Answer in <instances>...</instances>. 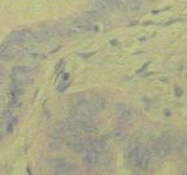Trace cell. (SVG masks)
Returning <instances> with one entry per match:
<instances>
[{
  "mask_svg": "<svg viewBox=\"0 0 187 175\" xmlns=\"http://www.w3.org/2000/svg\"><path fill=\"white\" fill-rule=\"evenodd\" d=\"M17 123H18V118L17 117H11L9 118V122H8V126H7V134H12L13 132V130H14V127L17 126Z\"/></svg>",
  "mask_w": 187,
  "mask_h": 175,
  "instance_id": "16",
  "label": "cell"
},
{
  "mask_svg": "<svg viewBox=\"0 0 187 175\" xmlns=\"http://www.w3.org/2000/svg\"><path fill=\"white\" fill-rule=\"evenodd\" d=\"M77 171V166L74 164H69V162H61L56 166V174L57 175H65V174H71V172Z\"/></svg>",
  "mask_w": 187,
  "mask_h": 175,
  "instance_id": "10",
  "label": "cell"
},
{
  "mask_svg": "<svg viewBox=\"0 0 187 175\" xmlns=\"http://www.w3.org/2000/svg\"><path fill=\"white\" fill-rule=\"evenodd\" d=\"M107 3L111 5L112 9H114V8H117V7H118V0H107Z\"/></svg>",
  "mask_w": 187,
  "mask_h": 175,
  "instance_id": "20",
  "label": "cell"
},
{
  "mask_svg": "<svg viewBox=\"0 0 187 175\" xmlns=\"http://www.w3.org/2000/svg\"><path fill=\"white\" fill-rule=\"evenodd\" d=\"M68 78H69V74H64V82L68 81Z\"/></svg>",
  "mask_w": 187,
  "mask_h": 175,
  "instance_id": "26",
  "label": "cell"
},
{
  "mask_svg": "<svg viewBox=\"0 0 187 175\" xmlns=\"http://www.w3.org/2000/svg\"><path fill=\"white\" fill-rule=\"evenodd\" d=\"M95 9H96L98 12H100L103 16L112 12V8H111V5L107 3V0H99V1H96V3H95Z\"/></svg>",
  "mask_w": 187,
  "mask_h": 175,
  "instance_id": "12",
  "label": "cell"
},
{
  "mask_svg": "<svg viewBox=\"0 0 187 175\" xmlns=\"http://www.w3.org/2000/svg\"><path fill=\"white\" fill-rule=\"evenodd\" d=\"M35 69L30 68V66H25V65H16L12 69V73L17 74V75H30Z\"/></svg>",
  "mask_w": 187,
  "mask_h": 175,
  "instance_id": "11",
  "label": "cell"
},
{
  "mask_svg": "<svg viewBox=\"0 0 187 175\" xmlns=\"http://www.w3.org/2000/svg\"><path fill=\"white\" fill-rule=\"evenodd\" d=\"M174 91H176V95H177V96H181L182 93H183V92H182V90H181L179 87H176V88H174Z\"/></svg>",
  "mask_w": 187,
  "mask_h": 175,
  "instance_id": "23",
  "label": "cell"
},
{
  "mask_svg": "<svg viewBox=\"0 0 187 175\" xmlns=\"http://www.w3.org/2000/svg\"><path fill=\"white\" fill-rule=\"evenodd\" d=\"M181 175H187V166L184 167L183 170H182V172H181Z\"/></svg>",
  "mask_w": 187,
  "mask_h": 175,
  "instance_id": "25",
  "label": "cell"
},
{
  "mask_svg": "<svg viewBox=\"0 0 187 175\" xmlns=\"http://www.w3.org/2000/svg\"><path fill=\"white\" fill-rule=\"evenodd\" d=\"M68 87H69V83H68V82H65V85H64V86L59 87V92H64V91H65Z\"/></svg>",
  "mask_w": 187,
  "mask_h": 175,
  "instance_id": "22",
  "label": "cell"
},
{
  "mask_svg": "<svg viewBox=\"0 0 187 175\" xmlns=\"http://www.w3.org/2000/svg\"><path fill=\"white\" fill-rule=\"evenodd\" d=\"M66 145L70 149H73L74 152L81 153L83 150L82 145V136H75V135H69L66 138Z\"/></svg>",
  "mask_w": 187,
  "mask_h": 175,
  "instance_id": "5",
  "label": "cell"
},
{
  "mask_svg": "<svg viewBox=\"0 0 187 175\" xmlns=\"http://www.w3.org/2000/svg\"><path fill=\"white\" fill-rule=\"evenodd\" d=\"M25 93L23 87H16V88H11L9 91V97H20Z\"/></svg>",
  "mask_w": 187,
  "mask_h": 175,
  "instance_id": "18",
  "label": "cell"
},
{
  "mask_svg": "<svg viewBox=\"0 0 187 175\" xmlns=\"http://www.w3.org/2000/svg\"><path fill=\"white\" fill-rule=\"evenodd\" d=\"M20 33L23 35V38L27 42H35V33L33 30H30V29H22V30H20Z\"/></svg>",
  "mask_w": 187,
  "mask_h": 175,
  "instance_id": "15",
  "label": "cell"
},
{
  "mask_svg": "<svg viewBox=\"0 0 187 175\" xmlns=\"http://www.w3.org/2000/svg\"><path fill=\"white\" fill-rule=\"evenodd\" d=\"M4 77V71H0V82H1V79H3Z\"/></svg>",
  "mask_w": 187,
  "mask_h": 175,
  "instance_id": "27",
  "label": "cell"
},
{
  "mask_svg": "<svg viewBox=\"0 0 187 175\" xmlns=\"http://www.w3.org/2000/svg\"><path fill=\"white\" fill-rule=\"evenodd\" d=\"M70 30L71 33L75 34H83V33H98L100 30V27L98 25L92 22H88L87 20H75L73 23L70 25Z\"/></svg>",
  "mask_w": 187,
  "mask_h": 175,
  "instance_id": "4",
  "label": "cell"
},
{
  "mask_svg": "<svg viewBox=\"0 0 187 175\" xmlns=\"http://www.w3.org/2000/svg\"><path fill=\"white\" fill-rule=\"evenodd\" d=\"M21 105V101H20V97H9L8 100V106L11 108V109H13V108H17Z\"/></svg>",
  "mask_w": 187,
  "mask_h": 175,
  "instance_id": "19",
  "label": "cell"
},
{
  "mask_svg": "<svg viewBox=\"0 0 187 175\" xmlns=\"http://www.w3.org/2000/svg\"><path fill=\"white\" fill-rule=\"evenodd\" d=\"M26 42L27 40L23 38V35L20 33V30L18 31H13L11 35H9L8 38H7L5 43L9 45H17V47H21V45H25Z\"/></svg>",
  "mask_w": 187,
  "mask_h": 175,
  "instance_id": "8",
  "label": "cell"
},
{
  "mask_svg": "<svg viewBox=\"0 0 187 175\" xmlns=\"http://www.w3.org/2000/svg\"><path fill=\"white\" fill-rule=\"evenodd\" d=\"M104 157V153H98L95 150H86L85 154V162L88 165H96L98 162H100Z\"/></svg>",
  "mask_w": 187,
  "mask_h": 175,
  "instance_id": "9",
  "label": "cell"
},
{
  "mask_svg": "<svg viewBox=\"0 0 187 175\" xmlns=\"http://www.w3.org/2000/svg\"><path fill=\"white\" fill-rule=\"evenodd\" d=\"M102 17H103V14L100 13V12H98L96 9H95V11H87L85 14H83V18L87 20L88 22H92V23H95L96 21H99Z\"/></svg>",
  "mask_w": 187,
  "mask_h": 175,
  "instance_id": "13",
  "label": "cell"
},
{
  "mask_svg": "<svg viewBox=\"0 0 187 175\" xmlns=\"http://www.w3.org/2000/svg\"><path fill=\"white\" fill-rule=\"evenodd\" d=\"M64 65H65V61H64V60H60L59 64H57V65L55 66V71H56V73H59L60 68H61V66H64Z\"/></svg>",
  "mask_w": 187,
  "mask_h": 175,
  "instance_id": "21",
  "label": "cell"
},
{
  "mask_svg": "<svg viewBox=\"0 0 187 175\" xmlns=\"http://www.w3.org/2000/svg\"><path fill=\"white\" fill-rule=\"evenodd\" d=\"M172 139L169 136H160V138H156L152 141V145H151V152L152 156L156 158H164L172 152Z\"/></svg>",
  "mask_w": 187,
  "mask_h": 175,
  "instance_id": "1",
  "label": "cell"
},
{
  "mask_svg": "<svg viewBox=\"0 0 187 175\" xmlns=\"http://www.w3.org/2000/svg\"><path fill=\"white\" fill-rule=\"evenodd\" d=\"M147 66H148V64H146V65H143V66H142V68H140V69H139V70H138V73H142V71H143V70H144V69H146V68H147Z\"/></svg>",
  "mask_w": 187,
  "mask_h": 175,
  "instance_id": "24",
  "label": "cell"
},
{
  "mask_svg": "<svg viewBox=\"0 0 187 175\" xmlns=\"http://www.w3.org/2000/svg\"><path fill=\"white\" fill-rule=\"evenodd\" d=\"M131 3H133V0H118V7H117V8L122 12H126V11H129Z\"/></svg>",
  "mask_w": 187,
  "mask_h": 175,
  "instance_id": "17",
  "label": "cell"
},
{
  "mask_svg": "<svg viewBox=\"0 0 187 175\" xmlns=\"http://www.w3.org/2000/svg\"><path fill=\"white\" fill-rule=\"evenodd\" d=\"M164 113H165V116H170V112H169V110H165Z\"/></svg>",
  "mask_w": 187,
  "mask_h": 175,
  "instance_id": "28",
  "label": "cell"
},
{
  "mask_svg": "<svg viewBox=\"0 0 187 175\" xmlns=\"http://www.w3.org/2000/svg\"><path fill=\"white\" fill-rule=\"evenodd\" d=\"M65 175H73V174H65Z\"/></svg>",
  "mask_w": 187,
  "mask_h": 175,
  "instance_id": "29",
  "label": "cell"
},
{
  "mask_svg": "<svg viewBox=\"0 0 187 175\" xmlns=\"http://www.w3.org/2000/svg\"><path fill=\"white\" fill-rule=\"evenodd\" d=\"M100 110L96 106H94L90 101L85 100V101L75 104L73 108V113L77 118H85V119H91L92 117L98 116Z\"/></svg>",
  "mask_w": 187,
  "mask_h": 175,
  "instance_id": "2",
  "label": "cell"
},
{
  "mask_svg": "<svg viewBox=\"0 0 187 175\" xmlns=\"http://www.w3.org/2000/svg\"><path fill=\"white\" fill-rule=\"evenodd\" d=\"M86 99H87V101H90L94 106H96L99 110L107 108V100H105L100 93H90V95L86 96Z\"/></svg>",
  "mask_w": 187,
  "mask_h": 175,
  "instance_id": "7",
  "label": "cell"
},
{
  "mask_svg": "<svg viewBox=\"0 0 187 175\" xmlns=\"http://www.w3.org/2000/svg\"><path fill=\"white\" fill-rule=\"evenodd\" d=\"M12 81L18 83L20 86H27L33 83V78H30L29 75H17V74L12 75Z\"/></svg>",
  "mask_w": 187,
  "mask_h": 175,
  "instance_id": "14",
  "label": "cell"
},
{
  "mask_svg": "<svg viewBox=\"0 0 187 175\" xmlns=\"http://www.w3.org/2000/svg\"><path fill=\"white\" fill-rule=\"evenodd\" d=\"M117 119L121 124H126L133 119V112H131L129 108L124 106V105H120L118 106V112H117Z\"/></svg>",
  "mask_w": 187,
  "mask_h": 175,
  "instance_id": "6",
  "label": "cell"
},
{
  "mask_svg": "<svg viewBox=\"0 0 187 175\" xmlns=\"http://www.w3.org/2000/svg\"><path fill=\"white\" fill-rule=\"evenodd\" d=\"M152 152H151L150 148H143L140 147V150H139L138 156H136L135 161H134L133 166L135 169H140V170H147L150 169L151 162H152Z\"/></svg>",
  "mask_w": 187,
  "mask_h": 175,
  "instance_id": "3",
  "label": "cell"
}]
</instances>
